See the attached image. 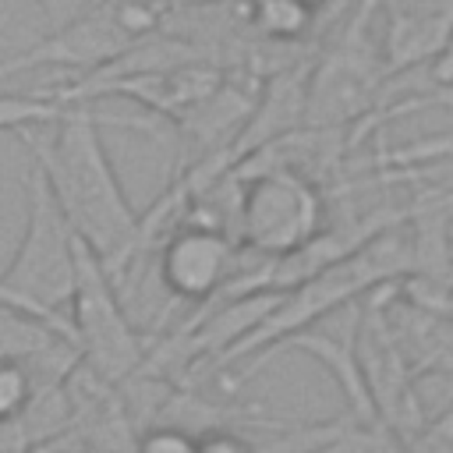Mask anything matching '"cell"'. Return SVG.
I'll use <instances>...</instances> for the list:
<instances>
[{
    "label": "cell",
    "instance_id": "8",
    "mask_svg": "<svg viewBox=\"0 0 453 453\" xmlns=\"http://www.w3.org/2000/svg\"><path fill=\"white\" fill-rule=\"evenodd\" d=\"M449 4L439 7H396L386 18L379 57L382 71H407L421 60H439L449 50Z\"/></svg>",
    "mask_w": 453,
    "mask_h": 453
},
{
    "label": "cell",
    "instance_id": "2",
    "mask_svg": "<svg viewBox=\"0 0 453 453\" xmlns=\"http://www.w3.org/2000/svg\"><path fill=\"white\" fill-rule=\"evenodd\" d=\"M414 273V258H411V237L400 234L396 226L375 234L372 241H365L361 248H354L350 255H343L340 262L311 273L308 280L280 290V301L265 311L262 322H255L241 340H234L219 357L216 365H234L241 357H251L255 350H265L273 347L276 340L297 333L301 326L315 322L319 315L361 297L365 290L379 287V283H389V280H400Z\"/></svg>",
    "mask_w": 453,
    "mask_h": 453
},
{
    "label": "cell",
    "instance_id": "5",
    "mask_svg": "<svg viewBox=\"0 0 453 453\" xmlns=\"http://www.w3.org/2000/svg\"><path fill=\"white\" fill-rule=\"evenodd\" d=\"M71 343L106 382H120L145 361V343L127 322L117 287L103 262L74 237V290H71Z\"/></svg>",
    "mask_w": 453,
    "mask_h": 453
},
{
    "label": "cell",
    "instance_id": "14",
    "mask_svg": "<svg viewBox=\"0 0 453 453\" xmlns=\"http://www.w3.org/2000/svg\"><path fill=\"white\" fill-rule=\"evenodd\" d=\"M297 4H304V7H311L315 14H322V11L329 7V0H297Z\"/></svg>",
    "mask_w": 453,
    "mask_h": 453
},
{
    "label": "cell",
    "instance_id": "9",
    "mask_svg": "<svg viewBox=\"0 0 453 453\" xmlns=\"http://www.w3.org/2000/svg\"><path fill=\"white\" fill-rule=\"evenodd\" d=\"M319 14L297 0H251V28H258L269 39L290 42L311 32Z\"/></svg>",
    "mask_w": 453,
    "mask_h": 453
},
{
    "label": "cell",
    "instance_id": "4",
    "mask_svg": "<svg viewBox=\"0 0 453 453\" xmlns=\"http://www.w3.org/2000/svg\"><path fill=\"white\" fill-rule=\"evenodd\" d=\"M230 170L241 180L237 237L248 251L280 258L326 226V202L304 170L276 163H237Z\"/></svg>",
    "mask_w": 453,
    "mask_h": 453
},
{
    "label": "cell",
    "instance_id": "12",
    "mask_svg": "<svg viewBox=\"0 0 453 453\" xmlns=\"http://www.w3.org/2000/svg\"><path fill=\"white\" fill-rule=\"evenodd\" d=\"M39 7V14L46 18L50 28H60L67 21H74L78 14H85L88 7H96L99 0H32Z\"/></svg>",
    "mask_w": 453,
    "mask_h": 453
},
{
    "label": "cell",
    "instance_id": "1",
    "mask_svg": "<svg viewBox=\"0 0 453 453\" xmlns=\"http://www.w3.org/2000/svg\"><path fill=\"white\" fill-rule=\"evenodd\" d=\"M32 163L42 170L71 234L103 262L113 287L142 255V216L127 202L99 138V117L85 103H67L53 124L28 127Z\"/></svg>",
    "mask_w": 453,
    "mask_h": 453
},
{
    "label": "cell",
    "instance_id": "7",
    "mask_svg": "<svg viewBox=\"0 0 453 453\" xmlns=\"http://www.w3.org/2000/svg\"><path fill=\"white\" fill-rule=\"evenodd\" d=\"M237 262L241 248L234 237L202 223H184L159 248V283L166 294L202 304L237 273Z\"/></svg>",
    "mask_w": 453,
    "mask_h": 453
},
{
    "label": "cell",
    "instance_id": "6",
    "mask_svg": "<svg viewBox=\"0 0 453 453\" xmlns=\"http://www.w3.org/2000/svg\"><path fill=\"white\" fill-rule=\"evenodd\" d=\"M357 319H361V297L319 315L315 322L301 326L297 333L276 340L273 347H265L262 357H251L248 368L237 375L241 379H251L255 368L276 350V347H290V350H301V354H311L319 365H326V372L336 379V386L343 389L347 396V407L350 414L357 418V425H379L375 421V411H372V396L365 389V379H361V368H357V354H354V336H357Z\"/></svg>",
    "mask_w": 453,
    "mask_h": 453
},
{
    "label": "cell",
    "instance_id": "11",
    "mask_svg": "<svg viewBox=\"0 0 453 453\" xmlns=\"http://www.w3.org/2000/svg\"><path fill=\"white\" fill-rule=\"evenodd\" d=\"M195 435L177 428V425H156L152 432L142 435L134 453H195Z\"/></svg>",
    "mask_w": 453,
    "mask_h": 453
},
{
    "label": "cell",
    "instance_id": "13",
    "mask_svg": "<svg viewBox=\"0 0 453 453\" xmlns=\"http://www.w3.org/2000/svg\"><path fill=\"white\" fill-rule=\"evenodd\" d=\"M195 453H251V446L230 432H212L195 442Z\"/></svg>",
    "mask_w": 453,
    "mask_h": 453
},
{
    "label": "cell",
    "instance_id": "10",
    "mask_svg": "<svg viewBox=\"0 0 453 453\" xmlns=\"http://www.w3.org/2000/svg\"><path fill=\"white\" fill-rule=\"evenodd\" d=\"M32 393H35V382L25 361L0 354V425H11L21 411H28Z\"/></svg>",
    "mask_w": 453,
    "mask_h": 453
},
{
    "label": "cell",
    "instance_id": "3",
    "mask_svg": "<svg viewBox=\"0 0 453 453\" xmlns=\"http://www.w3.org/2000/svg\"><path fill=\"white\" fill-rule=\"evenodd\" d=\"M74 290V234L42 177L32 163L25 173V234L0 276V308L42 322L46 329L71 340V322L60 308L71 304Z\"/></svg>",
    "mask_w": 453,
    "mask_h": 453
}]
</instances>
